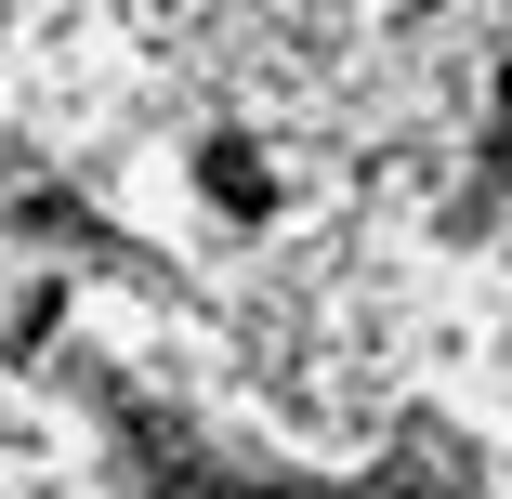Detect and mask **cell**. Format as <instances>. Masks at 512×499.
Here are the masks:
<instances>
[{
    "label": "cell",
    "mask_w": 512,
    "mask_h": 499,
    "mask_svg": "<svg viewBox=\"0 0 512 499\" xmlns=\"http://www.w3.org/2000/svg\"><path fill=\"white\" fill-rule=\"evenodd\" d=\"M171 499H276V486H224V473H171Z\"/></svg>",
    "instance_id": "cell-1"
},
{
    "label": "cell",
    "mask_w": 512,
    "mask_h": 499,
    "mask_svg": "<svg viewBox=\"0 0 512 499\" xmlns=\"http://www.w3.org/2000/svg\"><path fill=\"white\" fill-rule=\"evenodd\" d=\"M499 158H512V66H499Z\"/></svg>",
    "instance_id": "cell-2"
}]
</instances>
